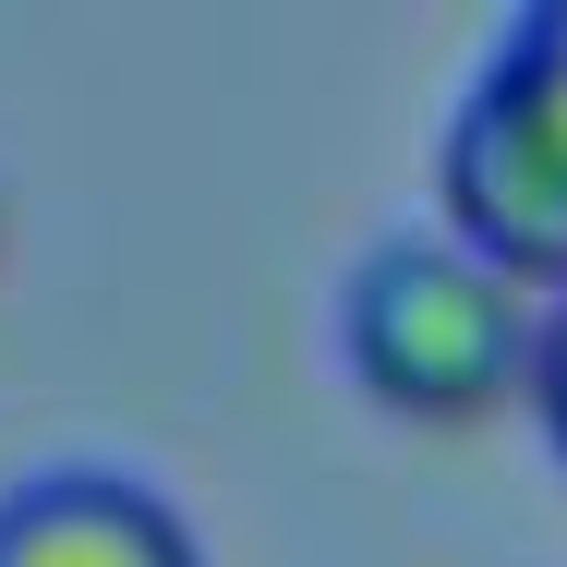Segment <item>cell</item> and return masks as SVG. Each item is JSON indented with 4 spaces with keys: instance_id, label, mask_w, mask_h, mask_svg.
<instances>
[{
    "instance_id": "obj_1",
    "label": "cell",
    "mask_w": 567,
    "mask_h": 567,
    "mask_svg": "<svg viewBox=\"0 0 567 567\" xmlns=\"http://www.w3.org/2000/svg\"><path fill=\"white\" fill-rule=\"evenodd\" d=\"M339 350L350 374L386 399V411H495L507 386H532V350H544V290L507 278L495 254H471L447 218L435 229H386L339 290Z\"/></svg>"
},
{
    "instance_id": "obj_2",
    "label": "cell",
    "mask_w": 567,
    "mask_h": 567,
    "mask_svg": "<svg viewBox=\"0 0 567 567\" xmlns=\"http://www.w3.org/2000/svg\"><path fill=\"white\" fill-rule=\"evenodd\" d=\"M435 194H447V229L471 254H495L532 290H567V145L495 73H471V97L435 133Z\"/></svg>"
},
{
    "instance_id": "obj_3",
    "label": "cell",
    "mask_w": 567,
    "mask_h": 567,
    "mask_svg": "<svg viewBox=\"0 0 567 567\" xmlns=\"http://www.w3.org/2000/svg\"><path fill=\"white\" fill-rule=\"evenodd\" d=\"M0 567H206V556L157 483L24 471V483H0Z\"/></svg>"
},
{
    "instance_id": "obj_4",
    "label": "cell",
    "mask_w": 567,
    "mask_h": 567,
    "mask_svg": "<svg viewBox=\"0 0 567 567\" xmlns=\"http://www.w3.org/2000/svg\"><path fill=\"white\" fill-rule=\"evenodd\" d=\"M483 73H495V85H507V97L567 145V0H532V12L495 37V61H483Z\"/></svg>"
},
{
    "instance_id": "obj_5",
    "label": "cell",
    "mask_w": 567,
    "mask_h": 567,
    "mask_svg": "<svg viewBox=\"0 0 567 567\" xmlns=\"http://www.w3.org/2000/svg\"><path fill=\"white\" fill-rule=\"evenodd\" d=\"M532 411L567 447V290H544V350H532Z\"/></svg>"
}]
</instances>
